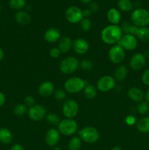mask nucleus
Returning a JSON list of instances; mask_svg holds the SVG:
<instances>
[{
	"label": "nucleus",
	"instance_id": "f257e3e1",
	"mask_svg": "<svg viewBox=\"0 0 149 150\" xmlns=\"http://www.w3.org/2000/svg\"><path fill=\"white\" fill-rule=\"evenodd\" d=\"M124 33L118 25L110 24L103 28L100 34L102 42L108 45H116L121 40Z\"/></svg>",
	"mask_w": 149,
	"mask_h": 150
},
{
	"label": "nucleus",
	"instance_id": "f03ea898",
	"mask_svg": "<svg viewBox=\"0 0 149 150\" xmlns=\"http://www.w3.org/2000/svg\"><path fill=\"white\" fill-rule=\"evenodd\" d=\"M87 84V81L83 79V78L74 76V77L69 78L65 81L64 87L67 93L77 94L81 91H83Z\"/></svg>",
	"mask_w": 149,
	"mask_h": 150
},
{
	"label": "nucleus",
	"instance_id": "7ed1b4c3",
	"mask_svg": "<svg viewBox=\"0 0 149 150\" xmlns=\"http://www.w3.org/2000/svg\"><path fill=\"white\" fill-rule=\"evenodd\" d=\"M130 21L137 27L147 26L149 25V11L141 7L134 9L131 13Z\"/></svg>",
	"mask_w": 149,
	"mask_h": 150
},
{
	"label": "nucleus",
	"instance_id": "20e7f679",
	"mask_svg": "<svg viewBox=\"0 0 149 150\" xmlns=\"http://www.w3.org/2000/svg\"><path fill=\"white\" fill-rule=\"evenodd\" d=\"M78 137L82 142L88 144L96 143L99 139L97 129L92 126H86L78 131Z\"/></svg>",
	"mask_w": 149,
	"mask_h": 150
},
{
	"label": "nucleus",
	"instance_id": "39448f33",
	"mask_svg": "<svg viewBox=\"0 0 149 150\" xmlns=\"http://www.w3.org/2000/svg\"><path fill=\"white\" fill-rule=\"evenodd\" d=\"M78 125L74 119L64 118L58 125V130L61 134L65 136H71L77 132Z\"/></svg>",
	"mask_w": 149,
	"mask_h": 150
},
{
	"label": "nucleus",
	"instance_id": "423d86ee",
	"mask_svg": "<svg viewBox=\"0 0 149 150\" xmlns=\"http://www.w3.org/2000/svg\"><path fill=\"white\" fill-rule=\"evenodd\" d=\"M80 67V61L75 57H67L60 62V71L66 75L74 73Z\"/></svg>",
	"mask_w": 149,
	"mask_h": 150
},
{
	"label": "nucleus",
	"instance_id": "0eeeda50",
	"mask_svg": "<svg viewBox=\"0 0 149 150\" xmlns=\"http://www.w3.org/2000/svg\"><path fill=\"white\" fill-rule=\"evenodd\" d=\"M79 111V105L73 99L65 100L62 105V114L65 118L74 119Z\"/></svg>",
	"mask_w": 149,
	"mask_h": 150
},
{
	"label": "nucleus",
	"instance_id": "6e6552de",
	"mask_svg": "<svg viewBox=\"0 0 149 150\" xmlns=\"http://www.w3.org/2000/svg\"><path fill=\"white\" fill-rule=\"evenodd\" d=\"M116 85V81L113 76L105 75L99 78L96 82V89L102 92H108L113 89Z\"/></svg>",
	"mask_w": 149,
	"mask_h": 150
},
{
	"label": "nucleus",
	"instance_id": "1a4fd4ad",
	"mask_svg": "<svg viewBox=\"0 0 149 150\" xmlns=\"http://www.w3.org/2000/svg\"><path fill=\"white\" fill-rule=\"evenodd\" d=\"M126 57L125 50L118 44L114 45L110 48L108 51V57L111 62L119 64L124 62Z\"/></svg>",
	"mask_w": 149,
	"mask_h": 150
},
{
	"label": "nucleus",
	"instance_id": "9d476101",
	"mask_svg": "<svg viewBox=\"0 0 149 150\" xmlns=\"http://www.w3.org/2000/svg\"><path fill=\"white\" fill-rule=\"evenodd\" d=\"M65 18L69 23L72 24L80 23L83 18V10L77 6H70L66 10Z\"/></svg>",
	"mask_w": 149,
	"mask_h": 150
},
{
	"label": "nucleus",
	"instance_id": "9b49d317",
	"mask_svg": "<svg viewBox=\"0 0 149 150\" xmlns=\"http://www.w3.org/2000/svg\"><path fill=\"white\" fill-rule=\"evenodd\" d=\"M28 115L32 121L38 122L43 120L47 115V110L43 105L34 104L28 110Z\"/></svg>",
	"mask_w": 149,
	"mask_h": 150
},
{
	"label": "nucleus",
	"instance_id": "f8f14e48",
	"mask_svg": "<svg viewBox=\"0 0 149 150\" xmlns=\"http://www.w3.org/2000/svg\"><path fill=\"white\" fill-rule=\"evenodd\" d=\"M118 44L125 51H131L136 49L138 44V40L134 35L130 34H124Z\"/></svg>",
	"mask_w": 149,
	"mask_h": 150
},
{
	"label": "nucleus",
	"instance_id": "ddd939ff",
	"mask_svg": "<svg viewBox=\"0 0 149 150\" xmlns=\"http://www.w3.org/2000/svg\"><path fill=\"white\" fill-rule=\"evenodd\" d=\"M146 64V58L142 53H136L129 60V66L134 71H139L145 67Z\"/></svg>",
	"mask_w": 149,
	"mask_h": 150
},
{
	"label": "nucleus",
	"instance_id": "4468645a",
	"mask_svg": "<svg viewBox=\"0 0 149 150\" xmlns=\"http://www.w3.org/2000/svg\"><path fill=\"white\" fill-rule=\"evenodd\" d=\"M61 133H59L58 129L51 128L46 132L45 135V144L48 146H56L58 144L61 138Z\"/></svg>",
	"mask_w": 149,
	"mask_h": 150
},
{
	"label": "nucleus",
	"instance_id": "2eb2a0df",
	"mask_svg": "<svg viewBox=\"0 0 149 150\" xmlns=\"http://www.w3.org/2000/svg\"><path fill=\"white\" fill-rule=\"evenodd\" d=\"M72 48L74 52L79 55L86 54L89 49V44L86 39L78 38L73 41Z\"/></svg>",
	"mask_w": 149,
	"mask_h": 150
},
{
	"label": "nucleus",
	"instance_id": "dca6fc26",
	"mask_svg": "<svg viewBox=\"0 0 149 150\" xmlns=\"http://www.w3.org/2000/svg\"><path fill=\"white\" fill-rule=\"evenodd\" d=\"M54 91H55V86L53 83L50 81H45L41 83L37 89L38 94L43 98L51 96L54 93Z\"/></svg>",
	"mask_w": 149,
	"mask_h": 150
},
{
	"label": "nucleus",
	"instance_id": "f3484780",
	"mask_svg": "<svg viewBox=\"0 0 149 150\" xmlns=\"http://www.w3.org/2000/svg\"><path fill=\"white\" fill-rule=\"evenodd\" d=\"M61 38V34L59 29L55 27H51L45 31L44 38L45 41L49 43H55L58 42Z\"/></svg>",
	"mask_w": 149,
	"mask_h": 150
},
{
	"label": "nucleus",
	"instance_id": "a211bd4d",
	"mask_svg": "<svg viewBox=\"0 0 149 150\" xmlns=\"http://www.w3.org/2000/svg\"><path fill=\"white\" fill-rule=\"evenodd\" d=\"M127 96L131 101L139 103L145 99V92L140 88L134 86L129 89Z\"/></svg>",
	"mask_w": 149,
	"mask_h": 150
},
{
	"label": "nucleus",
	"instance_id": "6ab92c4d",
	"mask_svg": "<svg viewBox=\"0 0 149 150\" xmlns=\"http://www.w3.org/2000/svg\"><path fill=\"white\" fill-rule=\"evenodd\" d=\"M73 41L70 37L64 36L58 41V48L63 54H67L72 48Z\"/></svg>",
	"mask_w": 149,
	"mask_h": 150
},
{
	"label": "nucleus",
	"instance_id": "aec40b11",
	"mask_svg": "<svg viewBox=\"0 0 149 150\" xmlns=\"http://www.w3.org/2000/svg\"><path fill=\"white\" fill-rule=\"evenodd\" d=\"M107 19L110 24L118 25L121 20V14L116 8H110L107 13Z\"/></svg>",
	"mask_w": 149,
	"mask_h": 150
},
{
	"label": "nucleus",
	"instance_id": "412c9836",
	"mask_svg": "<svg viewBox=\"0 0 149 150\" xmlns=\"http://www.w3.org/2000/svg\"><path fill=\"white\" fill-rule=\"evenodd\" d=\"M15 20L20 25H27L32 21V17L26 11L19 10L15 14Z\"/></svg>",
	"mask_w": 149,
	"mask_h": 150
},
{
	"label": "nucleus",
	"instance_id": "4be33fe9",
	"mask_svg": "<svg viewBox=\"0 0 149 150\" xmlns=\"http://www.w3.org/2000/svg\"><path fill=\"white\" fill-rule=\"evenodd\" d=\"M128 76V69L124 64H120L116 67L113 73V77L117 81H123Z\"/></svg>",
	"mask_w": 149,
	"mask_h": 150
},
{
	"label": "nucleus",
	"instance_id": "5701e85b",
	"mask_svg": "<svg viewBox=\"0 0 149 150\" xmlns=\"http://www.w3.org/2000/svg\"><path fill=\"white\" fill-rule=\"evenodd\" d=\"M137 130L142 133H149V117H143L136 122Z\"/></svg>",
	"mask_w": 149,
	"mask_h": 150
},
{
	"label": "nucleus",
	"instance_id": "b1692460",
	"mask_svg": "<svg viewBox=\"0 0 149 150\" xmlns=\"http://www.w3.org/2000/svg\"><path fill=\"white\" fill-rule=\"evenodd\" d=\"M135 37L142 42H149V28L147 26L138 27L135 33Z\"/></svg>",
	"mask_w": 149,
	"mask_h": 150
},
{
	"label": "nucleus",
	"instance_id": "393cba45",
	"mask_svg": "<svg viewBox=\"0 0 149 150\" xmlns=\"http://www.w3.org/2000/svg\"><path fill=\"white\" fill-rule=\"evenodd\" d=\"M13 133L6 127L0 128V142L4 144H8L13 140Z\"/></svg>",
	"mask_w": 149,
	"mask_h": 150
},
{
	"label": "nucleus",
	"instance_id": "a878e982",
	"mask_svg": "<svg viewBox=\"0 0 149 150\" xmlns=\"http://www.w3.org/2000/svg\"><path fill=\"white\" fill-rule=\"evenodd\" d=\"M83 95L88 100H93L97 95V89L91 84H87L83 89Z\"/></svg>",
	"mask_w": 149,
	"mask_h": 150
},
{
	"label": "nucleus",
	"instance_id": "bb28decb",
	"mask_svg": "<svg viewBox=\"0 0 149 150\" xmlns=\"http://www.w3.org/2000/svg\"><path fill=\"white\" fill-rule=\"evenodd\" d=\"M117 5L119 10L125 13L131 11L134 7V4L131 0H118Z\"/></svg>",
	"mask_w": 149,
	"mask_h": 150
},
{
	"label": "nucleus",
	"instance_id": "cd10ccee",
	"mask_svg": "<svg viewBox=\"0 0 149 150\" xmlns=\"http://www.w3.org/2000/svg\"><path fill=\"white\" fill-rule=\"evenodd\" d=\"M121 27L124 34H130V35H133L134 36H135V33L138 28L137 26H134L133 23H131V21L124 22Z\"/></svg>",
	"mask_w": 149,
	"mask_h": 150
},
{
	"label": "nucleus",
	"instance_id": "c85d7f7f",
	"mask_svg": "<svg viewBox=\"0 0 149 150\" xmlns=\"http://www.w3.org/2000/svg\"><path fill=\"white\" fill-rule=\"evenodd\" d=\"M82 141L78 136H73L68 142L69 150H79L81 148Z\"/></svg>",
	"mask_w": 149,
	"mask_h": 150
},
{
	"label": "nucleus",
	"instance_id": "c756f323",
	"mask_svg": "<svg viewBox=\"0 0 149 150\" xmlns=\"http://www.w3.org/2000/svg\"><path fill=\"white\" fill-rule=\"evenodd\" d=\"M27 112V106L24 103L18 104L15 106L14 109H13V113H14L15 115L19 117H23Z\"/></svg>",
	"mask_w": 149,
	"mask_h": 150
},
{
	"label": "nucleus",
	"instance_id": "7c9ffc66",
	"mask_svg": "<svg viewBox=\"0 0 149 150\" xmlns=\"http://www.w3.org/2000/svg\"><path fill=\"white\" fill-rule=\"evenodd\" d=\"M9 6L13 10H22L26 6V0H9Z\"/></svg>",
	"mask_w": 149,
	"mask_h": 150
},
{
	"label": "nucleus",
	"instance_id": "2f4dec72",
	"mask_svg": "<svg viewBox=\"0 0 149 150\" xmlns=\"http://www.w3.org/2000/svg\"><path fill=\"white\" fill-rule=\"evenodd\" d=\"M137 111L140 115H145L149 111V103L147 101L143 100L137 105Z\"/></svg>",
	"mask_w": 149,
	"mask_h": 150
},
{
	"label": "nucleus",
	"instance_id": "473e14b6",
	"mask_svg": "<svg viewBox=\"0 0 149 150\" xmlns=\"http://www.w3.org/2000/svg\"><path fill=\"white\" fill-rule=\"evenodd\" d=\"M80 67L83 71H91L93 69V63L89 59H83L80 62Z\"/></svg>",
	"mask_w": 149,
	"mask_h": 150
},
{
	"label": "nucleus",
	"instance_id": "72a5a7b5",
	"mask_svg": "<svg viewBox=\"0 0 149 150\" xmlns=\"http://www.w3.org/2000/svg\"><path fill=\"white\" fill-rule=\"evenodd\" d=\"M80 26L82 31H83V32H89L91 29L92 22L90 18H83L81 21L80 22Z\"/></svg>",
	"mask_w": 149,
	"mask_h": 150
},
{
	"label": "nucleus",
	"instance_id": "f704fd0d",
	"mask_svg": "<svg viewBox=\"0 0 149 150\" xmlns=\"http://www.w3.org/2000/svg\"><path fill=\"white\" fill-rule=\"evenodd\" d=\"M46 119L48 122L49 123L50 125H51L58 126V123L61 121L59 117H58L56 114H54V113H51V114H48V115L46 116Z\"/></svg>",
	"mask_w": 149,
	"mask_h": 150
},
{
	"label": "nucleus",
	"instance_id": "c9c22d12",
	"mask_svg": "<svg viewBox=\"0 0 149 150\" xmlns=\"http://www.w3.org/2000/svg\"><path fill=\"white\" fill-rule=\"evenodd\" d=\"M67 93L65 89H58L54 91V98L56 100L58 101H63L65 100L66 98H67Z\"/></svg>",
	"mask_w": 149,
	"mask_h": 150
},
{
	"label": "nucleus",
	"instance_id": "e433bc0d",
	"mask_svg": "<svg viewBox=\"0 0 149 150\" xmlns=\"http://www.w3.org/2000/svg\"><path fill=\"white\" fill-rule=\"evenodd\" d=\"M141 81L145 86H149V68L145 70L141 76Z\"/></svg>",
	"mask_w": 149,
	"mask_h": 150
},
{
	"label": "nucleus",
	"instance_id": "4c0bfd02",
	"mask_svg": "<svg viewBox=\"0 0 149 150\" xmlns=\"http://www.w3.org/2000/svg\"><path fill=\"white\" fill-rule=\"evenodd\" d=\"M50 56H51V58L53 59H57L61 56V52L59 49H58V47H54V48H51V51L49 52Z\"/></svg>",
	"mask_w": 149,
	"mask_h": 150
},
{
	"label": "nucleus",
	"instance_id": "58836bf2",
	"mask_svg": "<svg viewBox=\"0 0 149 150\" xmlns=\"http://www.w3.org/2000/svg\"><path fill=\"white\" fill-rule=\"evenodd\" d=\"M137 119L133 115H128L125 118V122L127 125L129 126H132L136 125V122H137Z\"/></svg>",
	"mask_w": 149,
	"mask_h": 150
},
{
	"label": "nucleus",
	"instance_id": "ea45409f",
	"mask_svg": "<svg viewBox=\"0 0 149 150\" xmlns=\"http://www.w3.org/2000/svg\"><path fill=\"white\" fill-rule=\"evenodd\" d=\"M24 104L27 107H32V105H34L35 104V100L33 96H31V95H28V96L25 97L24 98Z\"/></svg>",
	"mask_w": 149,
	"mask_h": 150
},
{
	"label": "nucleus",
	"instance_id": "a19ab883",
	"mask_svg": "<svg viewBox=\"0 0 149 150\" xmlns=\"http://www.w3.org/2000/svg\"><path fill=\"white\" fill-rule=\"evenodd\" d=\"M89 8L91 10L92 13H96L99 10V6L96 1H91V2L89 4Z\"/></svg>",
	"mask_w": 149,
	"mask_h": 150
},
{
	"label": "nucleus",
	"instance_id": "79ce46f5",
	"mask_svg": "<svg viewBox=\"0 0 149 150\" xmlns=\"http://www.w3.org/2000/svg\"><path fill=\"white\" fill-rule=\"evenodd\" d=\"M92 14H93V13H92L91 10L89 8L84 9V10H83V18H89L92 16Z\"/></svg>",
	"mask_w": 149,
	"mask_h": 150
},
{
	"label": "nucleus",
	"instance_id": "37998d69",
	"mask_svg": "<svg viewBox=\"0 0 149 150\" xmlns=\"http://www.w3.org/2000/svg\"><path fill=\"white\" fill-rule=\"evenodd\" d=\"M6 97L2 92L0 91V107H2L5 104Z\"/></svg>",
	"mask_w": 149,
	"mask_h": 150
},
{
	"label": "nucleus",
	"instance_id": "c03bdc74",
	"mask_svg": "<svg viewBox=\"0 0 149 150\" xmlns=\"http://www.w3.org/2000/svg\"><path fill=\"white\" fill-rule=\"evenodd\" d=\"M10 150H24V149L20 144H14L10 148Z\"/></svg>",
	"mask_w": 149,
	"mask_h": 150
},
{
	"label": "nucleus",
	"instance_id": "a18cd8bd",
	"mask_svg": "<svg viewBox=\"0 0 149 150\" xmlns=\"http://www.w3.org/2000/svg\"><path fill=\"white\" fill-rule=\"evenodd\" d=\"M4 58V52L1 48H0V62L2 61Z\"/></svg>",
	"mask_w": 149,
	"mask_h": 150
},
{
	"label": "nucleus",
	"instance_id": "49530a36",
	"mask_svg": "<svg viewBox=\"0 0 149 150\" xmlns=\"http://www.w3.org/2000/svg\"><path fill=\"white\" fill-rule=\"evenodd\" d=\"M145 101H147L149 103V88L147 89L145 93Z\"/></svg>",
	"mask_w": 149,
	"mask_h": 150
},
{
	"label": "nucleus",
	"instance_id": "de8ad7c7",
	"mask_svg": "<svg viewBox=\"0 0 149 150\" xmlns=\"http://www.w3.org/2000/svg\"><path fill=\"white\" fill-rule=\"evenodd\" d=\"M80 1L83 4H90L91 1H93V0H80Z\"/></svg>",
	"mask_w": 149,
	"mask_h": 150
},
{
	"label": "nucleus",
	"instance_id": "09e8293b",
	"mask_svg": "<svg viewBox=\"0 0 149 150\" xmlns=\"http://www.w3.org/2000/svg\"><path fill=\"white\" fill-rule=\"evenodd\" d=\"M145 55V58H149V49L148 50H146L145 51V53L143 54Z\"/></svg>",
	"mask_w": 149,
	"mask_h": 150
},
{
	"label": "nucleus",
	"instance_id": "8fccbe9b",
	"mask_svg": "<svg viewBox=\"0 0 149 150\" xmlns=\"http://www.w3.org/2000/svg\"><path fill=\"white\" fill-rule=\"evenodd\" d=\"M110 150H123V149L120 146H114L112 149H110Z\"/></svg>",
	"mask_w": 149,
	"mask_h": 150
},
{
	"label": "nucleus",
	"instance_id": "3c124183",
	"mask_svg": "<svg viewBox=\"0 0 149 150\" xmlns=\"http://www.w3.org/2000/svg\"><path fill=\"white\" fill-rule=\"evenodd\" d=\"M54 150H64V149H61V148H59V147H55Z\"/></svg>",
	"mask_w": 149,
	"mask_h": 150
},
{
	"label": "nucleus",
	"instance_id": "603ef678",
	"mask_svg": "<svg viewBox=\"0 0 149 150\" xmlns=\"http://www.w3.org/2000/svg\"><path fill=\"white\" fill-rule=\"evenodd\" d=\"M1 11H2V6H1V4H0V13H1Z\"/></svg>",
	"mask_w": 149,
	"mask_h": 150
}]
</instances>
